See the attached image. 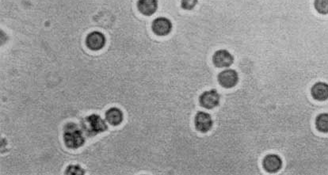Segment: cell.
I'll return each instance as SVG.
<instances>
[{
    "label": "cell",
    "mask_w": 328,
    "mask_h": 175,
    "mask_svg": "<svg viewBox=\"0 0 328 175\" xmlns=\"http://www.w3.org/2000/svg\"><path fill=\"white\" fill-rule=\"evenodd\" d=\"M64 141L71 149H77L85 144V136L83 129L77 124H67L64 129Z\"/></svg>",
    "instance_id": "1"
},
{
    "label": "cell",
    "mask_w": 328,
    "mask_h": 175,
    "mask_svg": "<svg viewBox=\"0 0 328 175\" xmlns=\"http://www.w3.org/2000/svg\"><path fill=\"white\" fill-rule=\"evenodd\" d=\"M106 121L99 114H91L81 121V128L87 137H95L108 130Z\"/></svg>",
    "instance_id": "2"
},
{
    "label": "cell",
    "mask_w": 328,
    "mask_h": 175,
    "mask_svg": "<svg viewBox=\"0 0 328 175\" xmlns=\"http://www.w3.org/2000/svg\"><path fill=\"white\" fill-rule=\"evenodd\" d=\"M220 101V95L214 89L204 91L199 97V103L207 110H212L218 106Z\"/></svg>",
    "instance_id": "3"
},
{
    "label": "cell",
    "mask_w": 328,
    "mask_h": 175,
    "mask_svg": "<svg viewBox=\"0 0 328 175\" xmlns=\"http://www.w3.org/2000/svg\"><path fill=\"white\" fill-rule=\"evenodd\" d=\"M219 84L224 88H232L236 87L239 82V74L234 69H225L220 71L217 76Z\"/></svg>",
    "instance_id": "4"
},
{
    "label": "cell",
    "mask_w": 328,
    "mask_h": 175,
    "mask_svg": "<svg viewBox=\"0 0 328 175\" xmlns=\"http://www.w3.org/2000/svg\"><path fill=\"white\" fill-rule=\"evenodd\" d=\"M194 125L197 131L206 133L212 129L213 121L210 114L204 111H198L195 115Z\"/></svg>",
    "instance_id": "5"
},
{
    "label": "cell",
    "mask_w": 328,
    "mask_h": 175,
    "mask_svg": "<svg viewBox=\"0 0 328 175\" xmlns=\"http://www.w3.org/2000/svg\"><path fill=\"white\" fill-rule=\"evenodd\" d=\"M212 62L216 67L225 68L232 66L234 63V56L226 49H220L215 52L212 56Z\"/></svg>",
    "instance_id": "6"
},
{
    "label": "cell",
    "mask_w": 328,
    "mask_h": 175,
    "mask_svg": "<svg viewBox=\"0 0 328 175\" xmlns=\"http://www.w3.org/2000/svg\"><path fill=\"white\" fill-rule=\"evenodd\" d=\"M172 22L170 20L168 19L166 17H157L152 24V29L153 33L157 36H166L170 34L172 30Z\"/></svg>",
    "instance_id": "7"
},
{
    "label": "cell",
    "mask_w": 328,
    "mask_h": 175,
    "mask_svg": "<svg viewBox=\"0 0 328 175\" xmlns=\"http://www.w3.org/2000/svg\"><path fill=\"white\" fill-rule=\"evenodd\" d=\"M106 39L105 35L99 31H93L87 35L86 44L87 48L92 51L101 50L106 45Z\"/></svg>",
    "instance_id": "8"
},
{
    "label": "cell",
    "mask_w": 328,
    "mask_h": 175,
    "mask_svg": "<svg viewBox=\"0 0 328 175\" xmlns=\"http://www.w3.org/2000/svg\"><path fill=\"white\" fill-rule=\"evenodd\" d=\"M282 160L276 154H269L265 156L263 161V169L270 174L277 173L282 168Z\"/></svg>",
    "instance_id": "9"
},
{
    "label": "cell",
    "mask_w": 328,
    "mask_h": 175,
    "mask_svg": "<svg viewBox=\"0 0 328 175\" xmlns=\"http://www.w3.org/2000/svg\"><path fill=\"white\" fill-rule=\"evenodd\" d=\"M137 9L144 15H153L158 9V0H138Z\"/></svg>",
    "instance_id": "10"
},
{
    "label": "cell",
    "mask_w": 328,
    "mask_h": 175,
    "mask_svg": "<svg viewBox=\"0 0 328 175\" xmlns=\"http://www.w3.org/2000/svg\"><path fill=\"white\" fill-rule=\"evenodd\" d=\"M311 94L315 100L326 101L328 98V85L324 82H318L312 87Z\"/></svg>",
    "instance_id": "11"
},
{
    "label": "cell",
    "mask_w": 328,
    "mask_h": 175,
    "mask_svg": "<svg viewBox=\"0 0 328 175\" xmlns=\"http://www.w3.org/2000/svg\"><path fill=\"white\" fill-rule=\"evenodd\" d=\"M106 121L113 126H118L122 123L124 119L123 112L119 108H110L106 112Z\"/></svg>",
    "instance_id": "12"
},
{
    "label": "cell",
    "mask_w": 328,
    "mask_h": 175,
    "mask_svg": "<svg viewBox=\"0 0 328 175\" xmlns=\"http://www.w3.org/2000/svg\"><path fill=\"white\" fill-rule=\"evenodd\" d=\"M316 126L319 131L327 133L328 132V114H321L317 116Z\"/></svg>",
    "instance_id": "13"
},
{
    "label": "cell",
    "mask_w": 328,
    "mask_h": 175,
    "mask_svg": "<svg viewBox=\"0 0 328 175\" xmlns=\"http://www.w3.org/2000/svg\"><path fill=\"white\" fill-rule=\"evenodd\" d=\"M315 9L321 14L328 13V0H315Z\"/></svg>",
    "instance_id": "14"
},
{
    "label": "cell",
    "mask_w": 328,
    "mask_h": 175,
    "mask_svg": "<svg viewBox=\"0 0 328 175\" xmlns=\"http://www.w3.org/2000/svg\"><path fill=\"white\" fill-rule=\"evenodd\" d=\"M65 174L70 175H84L85 172L79 165H70L66 170Z\"/></svg>",
    "instance_id": "15"
},
{
    "label": "cell",
    "mask_w": 328,
    "mask_h": 175,
    "mask_svg": "<svg viewBox=\"0 0 328 175\" xmlns=\"http://www.w3.org/2000/svg\"><path fill=\"white\" fill-rule=\"evenodd\" d=\"M197 2L198 0H181V6L184 10H191L197 6Z\"/></svg>",
    "instance_id": "16"
}]
</instances>
